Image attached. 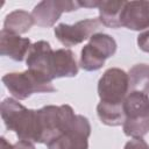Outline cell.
<instances>
[{
	"label": "cell",
	"instance_id": "obj_1",
	"mask_svg": "<svg viewBox=\"0 0 149 149\" xmlns=\"http://www.w3.org/2000/svg\"><path fill=\"white\" fill-rule=\"evenodd\" d=\"M0 113L6 128L14 132L19 140L37 143L38 126L36 109H29L14 98H6L0 105Z\"/></svg>",
	"mask_w": 149,
	"mask_h": 149
},
{
	"label": "cell",
	"instance_id": "obj_2",
	"mask_svg": "<svg viewBox=\"0 0 149 149\" xmlns=\"http://www.w3.org/2000/svg\"><path fill=\"white\" fill-rule=\"evenodd\" d=\"M36 113L38 126L37 143L45 144L63 134L76 118L72 107L69 105H48L36 109Z\"/></svg>",
	"mask_w": 149,
	"mask_h": 149
},
{
	"label": "cell",
	"instance_id": "obj_3",
	"mask_svg": "<svg viewBox=\"0 0 149 149\" xmlns=\"http://www.w3.org/2000/svg\"><path fill=\"white\" fill-rule=\"evenodd\" d=\"M123 112L125 135L132 139L143 137L149 132V95L137 91L129 92L123 101Z\"/></svg>",
	"mask_w": 149,
	"mask_h": 149
},
{
	"label": "cell",
	"instance_id": "obj_4",
	"mask_svg": "<svg viewBox=\"0 0 149 149\" xmlns=\"http://www.w3.org/2000/svg\"><path fill=\"white\" fill-rule=\"evenodd\" d=\"M2 83L16 100H24L34 93L55 92L52 83L31 70L10 72L2 77Z\"/></svg>",
	"mask_w": 149,
	"mask_h": 149
},
{
	"label": "cell",
	"instance_id": "obj_5",
	"mask_svg": "<svg viewBox=\"0 0 149 149\" xmlns=\"http://www.w3.org/2000/svg\"><path fill=\"white\" fill-rule=\"evenodd\" d=\"M118 44L115 40L104 33H95L90 37L80 51L79 65L85 71H97L101 69L105 61L116 52Z\"/></svg>",
	"mask_w": 149,
	"mask_h": 149
},
{
	"label": "cell",
	"instance_id": "obj_6",
	"mask_svg": "<svg viewBox=\"0 0 149 149\" xmlns=\"http://www.w3.org/2000/svg\"><path fill=\"white\" fill-rule=\"evenodd\" d=\"M129 93L128 73L119 68H109L98 81V95L101 102L122 105Z\"/></svg>",
	"mask_w": 149,
	"mask_h": 149
},
{
	"label": "cell",
	"instance_id": "obj_7",
	"mask_svg": "<svg viewBox=\"0 0 149 149\" xmlns=\"http://www.w3.org/2000/svg\"><path fill=\"white\" fill-rule=\"evenodd\" d=\"M91 125L86 116L76 114L72 125L58 137L49 142L48 149H87Z\"/></svg>",
	"mask_w": 149,
	"mask_h": 149
},
{
	"label": "cell",
	"instance_id": "obj_8",
	"mask_svg": "<svg viewBox=\"0 0 149 149\" xmlns=\"http://www.w3.org/2000/svg\"><path fill=\"white\" fill-rule=\"evenodd\" d=\"M102 24L99 19H85L74 24L59 23L54 28L56 38L64 47H74L95 34Z\"/></svg>",
	"mask_w": 149,
	"mask_h": 149
},
{
	"label": "cell",
	"instance_id": "obj_9",
	"mask_svg": "<svg viewBox=\"0 0 149 149\" xmlns=\"http://www.w3.org/2000/svg\"><path fill=\"white\" fill-rule=\"evenodd\" d=\"M80 8L79 1H71V0H44L38 2L33 12L31 15L34 17V22L38 27L49 28L52 27L61 15L64 12H72Z\"/></svg>",
	"mask_w": 149,
	"mask_h": 149
},
{
	"label": "cell",
	"instance_id": "obj_10",
	"mask_svg": "<svg viewBox=\"0 0 149 149\" xmlns=\"http://www.w3.org/2000/svg\"><path fill=\"white\" fill-rule=\"evenodd\" d=\"M121 27L130 30L149 29V1H125L120 14Z\"/></svg>",
	"mask_w": 149,
	"mask_h": 149
},
{
	"label": "cell",
	"instance_id": "obj_11",
	"mask_svg": "<svg viewBox=\"0 0 149 149\" xmlns=\"http://www.w3.org/2000/svg\"><path fill=\"white\" fill-rule=\"evenodd\" d=\"M52 51L54 50L51 49L50 43L47 41H37L33 43L26 57V64L28 66V70H31L37 74L47 78L48 80L52 81L49 73Z\"/></svg>",
	"mask_w": 149,
	"mask_h": 149
},
{
	"label": "cell",
	"instance_id": "obj_12",
	"mask_svg": "<svg viewBox=\"0 0 149 149\" xmlns=\"http://www.w3.org/2000/svg\"><path fill=\"white\" fill-rule=\"evenodd\" d=\"M49 73L51 79L77 76L78 64L74 54L70 49H65V48L54 50L50 58Z\"/></svg>",
	"mask_w": 149,
	"mask_h": 149
},
{
	"label": "cell",
	"instance_id": "obj_13",
	"mask_svg": "<svg viewBox=\"0 0 149 149\" xmlns=\"http://www.w3.org/2000/svg\"><path fill=\"white\" fill-rule=\"evenodd\" d=\"M31 47V42L27 37H21L14 33L2 29L0 31V54L16 62L26 59Z\"/></svg>",
	"mask_w": 149,
	"mask_h": 149
},
{
	"label": "cell",
	"instance_id": "obj_14",
	"mask_svg": "<svg viewBox=\"0 0 149 149\" xmlns=\"http://www.w3.org/2000/svg\"><path fill=\"white\" fill-rule=\"evenodd\" d=\"M125 1H112V0H100L98 10H99V21L102 26L109 28H120V14Z\"/></svg>",
	"mask_w": 149,
	"mask_h": 149
},
{
	"label": "cell",
	"instance_id": "obj_15",
	"mask_svg": "<svg viewBox=\"0 0 149 149\" xmlns=\"http://www.w3.org/2000/svg\"><path fill=\"white\" fill-rule=\"evenodd\" d=\"M35 24L31 13H28L23 9H16L7 14L3 21V29L16 35L28 33L30 28Z\"/></svg>",
	"mask_w": 149,
	"mask_h": 149
},
{
	"label": "cell",
	"instance_id": "obj_16",
	"mask_svg": "<svg viewBox=\"0 0 149 149\" xmlns=\"http://www.w3.org/2000/svg\"><path fill=\"white\" fill-rule=\"evenodd\" d=\"M129 92L137 91L149 95V64L140 63L133 65L128 71Z\"/></svg>",
	"mask_w": 149,
	"mask_h": 149
},
{
	"label": "cell",
	"instance_id": "obj_17",
	"mask_svg": "<svg viewBox=\"0 0 149 149\" xmlns=\"http://www.w3.org/2000/svg\"><path fill=\"white\" fill-rule=\"evenodd\" d=\"M97 114L100 121L107 126H120L125 121L123 104L122 105H112L99 101L97 105Z\"/></svg>",
	"mask_w": 149,
	"mask_h": 149
},
{
	"label": "cell",
	"instance_id": "obj_18",
	"mask_svg": "<svg viewBox=\"0 0 149 149\" xmlns=\"http://www.w3.org/2000/svg\"><path fill=\"white\" fill-rule=\"evenodd\" d=\"M123 149H149V144L142 137H135L129 140Z\"/></svg>",
	"mask_w": 149,
	"mask_h": 149
},
{
	"label": "cell",
	"instance_id": "obj_19",
	"mask_svg": "<svg viewBox=\"0 0 149 149\" xmlns=\"http://www.w3.org/2000/svg\"><path fill=\"white\" fill-rule=\"evenodd\" d=\"M137 45L142 51L149 52V29L142 31L137 36Z\"/></svg>",
	"mask_w": 149,
	"mask_h": 149
},
{
	"label": "cell",
	"instance_id": "obj_20",
	"mask_svg": "<svg viewBox=\"0 0 149 149\" xmlns=\"http://www.w3.org/2000/svg\"><path fill=\"white\" fill-rule=\"evenodd\" d=\"M14 149H35V146H34L33 142L19 140V141L14 144Z\"/></svg>",
	"mask_w": 149,
	"mask_h": 149
},
{
	"label": "cell",
	"instance_id": "obj_21",
	"mask_svg": "<svg viewBox=\"0 0 149 149\" xmlns=\"http://www.w3.org/2000/svg\"><path fill=\"white\" fill-rule=\"evenodd\" d=\"M99 1L100 0H91V1H79V5L80 7H87V8H93V7H97L99 6Z\"/></svg>",
	"mask_w": 149,
	"mask_h": 149
},
{
	"label": "cell",
	"instance_id": "obj_22",
	"mask_svg": "<svg viewBox=\"0 0 149 149\" xmlns=\"http://www.w3.org/2000/svg\"><path fill=\"white\" fill-rule=\"evenodd\" d=\"M0 142H1V149H14V144H10L5 137H1Z\"/></svg>",
	"mask_w": 149,
	"mask_h": 149
}]
</instances>
